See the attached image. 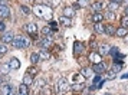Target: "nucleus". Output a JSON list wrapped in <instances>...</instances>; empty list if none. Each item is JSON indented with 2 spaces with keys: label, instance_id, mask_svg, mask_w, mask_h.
Segmentation results:
<instances>
[{
  "label": "nucleus",
  "instance_id": "f257e3e1",
  "mask_svg": "<svg viewBox=\"0 0 128 95\" xmlns=\"http://www.w3.org/2000/svg\"><path fill=\"white\" fill-rule=\"evenodd\" d=\"M33 13H35L38 18L43 19V20H52L53 13H52V7L46 6V4H36L33 7Z\"/></svg>",
  "mask_w": 128,
  "mask_h": 95
},
{
  "label": "nucleus",
  "instance_id": "f03ea898",
  "mask_svg": "<svg viewBox=\"0 0 128 95\" xmlns=\"http://www.w3.org/2000/svg\"><path fill=\"white\" fill-rule=\"evenodd\" d=\"M12 45L14 49H26V48H29L30 45V39L28 38V36H14V39H13Z\"/></svg>",
  "mask_w": 128,
  "mask_h": 95
},
{
  "label": "nucleus",
  "instance_id": "7ed1b4c3",
  "mask_svg": "<svg viewBox=\"0 0 128 95\" xmlns=\"http://www.w3.org/2000/svg\"><path fill=\"white\" fill-rule=\"evenodd\" d=\"M68 89H69V84L66 81V78H60L58 82V92L59 95H65L68 92Z\"/></svg>",
  "mask_w": 128,
  "mask_h": 95
},
{
  "label": "nucleus",
  "instance_id": "20e7f679",
  "mask_svg": "<svg viewBox=\"0 0 128 95\" xmlns=\"http://www.w3.org/2000/svg\"><path fill=\"white\" fill-rule=\"evenodd\" d=\"M110 55L115 59V62H116V60H122L124 58H125V55H124V54H120V49H118L116 46H111Z\"/></svg>",
  "mask_w": 128,
  "mask_h": 95
},
{
  "label": "nucleus",
  "instance_id": "39448f33",
  "mask_svg": "<svg viewBox=\"0 0 128 95\" xmlns=\"http://www.w3.org/2000/svg\"><path fill=\"white\" fill-rule=\"evenodd\" d=\"M39 45H40V48H43L45 50L46 49H49V48L53 45V39H52V35H49V36H45L43 39H42L40 42H39Z\"/></svg>",
  "mask_w": 128,
  "mask_h": 95
},
{
  "label": "nucleus",
  "instance_id": "423d86ee",
  "mask_svg": "<svg viewBox=\"0 0 128 95\" xmlns=\"http://www.w3.org/2000/svg\"><path fill=\"white\" fill-rule=\"evenodd\" d=\"M92 71H94V74H96V75H101V74H104V72L106 71V65H105L104 62H99V64H94Z\"/></svg>",
  "mask_w": 128,
  "mask_h": 95
},
{
  "label": "nucleus",
  "instance_id": "0eeeda50",
  "mask_svg": "<svg viewBox=\"0 0 128 95\" xmlns=\"http://www.w3.org/2000/svg\"><path fill=\"white\" fill-rule=\"evenodd\" d=\"M24 29H26V32H28L30 36H33V38L38 36V26H36V23H26Z\"/></svg>",
  "mask_w": 128,
  "mask_h": 95
},
{
  "label": "nucleus",
  "instance_id": "6e6552de",
  "mask_svg": "<svg viewBox=\"0 0 128 95\" xmlns=\"http://www.w3.org/2000/svg\"><path fill=\"white\" fill-rule=\"evenodd\" d=\"M110 50H111V46L108 43H101V45H98V54L101 55V56L110 55Z\"/></svg>",
  "mask_w": 128,
  "mask_h": 95
},
{
  "label": "nucleus",
  "instance_id": "1a4fd4ad",
  "mask_svg": "<svg viewBox=\"0 0 128 95\" xmlns=\"http://www.w3.org/2000/svg\"><path fill=\"white\" fill-rule=\"evenodd\" d=\"M13 39H14V35H13V32H4V33H3V36L0 38L2 43H6V45L12 43Z\"/></svg>",
  "mask_w": 128,
  "mask_h": 95
},
{
  "label": "nucleus",
  "instance_id": "9d476101",
  "mask_svg": "<svg viewBox=\"0 0 128 95\" xmlns=\"http://www.w3.org/2000/svg\"><path fill=\"white\" fill-rule=\"evenodd\" d=\"M10 18V9L7 4H0V19H9Z\"/></svg>",
  "mask_w": 128,
  "mask_h": 95
},
{
  "label": "nucleus",
  "instance_id": "9b49d317",
  "mask_svg": "<svg viewBox=\"0 0 128 95\" xmlns=\"http://www.w3.org/2000/svg\"><path fill=\"white\" fill-rule=\"evenodd\" d=\"M104 82H105V79H102L101 75H96L95 79H94V85L91 86V88H92V89H98V88H101V86L104 85Z\"/></svg>",
  "mask_w": 128,
  "mask_h": 95
},
{
  "label": "nucleus",
  "instance_id": "f8f14e48",
  "mask_svg": "<svg viewBox=\"0 0 128 95\" xmlns=\"http://www.w3.org/2000/svg\"><path fill=\"white\" fill-rule=\"evenodd\" d=\"M89 60H91L92 64H99V62H102V56H101L98 52H91V54H89Z\"/></svg>",
  "mask_w": 128,
  "mask_h": 95
},
{
  "label": "nucleus",
  "instance_id": "ddd939ff",
  "mask_svg": "<svg viewBox=\"0 0 128 95\" xmlns=\"http://www.w3.org/2000/svg\"><path fill=\"white\" fill-rule=\"evenodd\" d=\"M0 95H14V89L10 85H4L3 88L0 89Z\"/></svg>",
  "mask_w": 128,
  "mask_h": 95
},
{
  "label": "nucleus",
  "instance_id": "4468645a",
  "mask_svg": "<svg viewBox=\"0 0 128 95\" xmlns=\"http://www.w3.org/2000/svg\"><path fill=\"white\" fill-rule=\"evenodd\" d=\"M84 50H85V45L81 43V42H75V45H74V52H75V55L82 54Z\"/></svg>",
  "mask_w": 128,
  "mask_h": 95
},
{
  "label": "nucleus",
  "instance_id": "2eb2a0df",
  "mask_svg": "<svg viewBox=\"0 0 128 95\" xmlns=\"http://www.w3.org/2000/svg\"><path fill=\"white\" fill-rule=\"evenodd\" d=\"M9 68L10 69H19L20 68V60L18 58H12V59L9 60Z\"/></svg>",
  "mask_w": 128,
  "mask_h": 95
},
{
  "label": "nucleus",
  "instance_id": "dca6fc26",
  "mask_svg": "<svg viewBox=\"0 0 128 95\" xmlns=\"http://www.w3.org/2000/svg\"><path fill=\"white\" fill-rule=\"evenodd\" d=\"M32 85H33V89H35V91H39V92H40V89L45 86V81H43V79L33 81V84H32Z\"/></svg>",
  "mask_w": 128,
  "mask_h": 95
},
{
  "label": "nucleus",
  "instance_id": "f3484780",
  "mask_svg": "<svg viewBox=\"0 0 128 95\" xmlns=\"http://www.w3.org/2000/svg\"><path fill=\"white\" fill-rule=\"evenodd\" d=\"M102 19H104V14L101 12H95L92 14V22L94 23H101L102 22Z\"/></svg>",
  "mask_w": 128,
  "mask_h": 95
},
{
  "label": "nucleus",
  "instance_id": "a211bd4d",
  "mask_svg": "<svg viewBox=\"0 0 128 95\" xmlns=\"http://www.w3.org/2000/svg\"><path fill=\"white\" fill-rule=\"evenodd\" d=\"M81 75H84L85 78H92V75H94L92 68H82L81 69Z\"/></svg>",
  "mask_w": 128,
  "mask_h": 95
},
{
  "label": "nucleus",
  "instance_id": "6ab92c4d",
  "mask_svg": "<svg viewBox=\"0 0 128 95\" xmlns=\"http://www.w3.org/2000/svg\"><path fill=\"white\" fill-rule=\"evenodd\" d=\"M19 95H29V86L24 84H20L19 85Z\"/></svg>",
  "mask_w": 128,
  "mask_h": 95
},
{
  "label": "nucleus",
  "instance_id": "aec40b11",
  "mask_svg": "<svg viewBox=\"0 0 128 95\" xmlns=\"http://www.w3.org/2000/svg\"><path fill=\"white\" fill-rule=\"evenodd\" d=\"M127 33H128V30L125 29V28H121V26L115 30V36H116V38H124Z\"/></svg>",
  "mask_w": 128,
  "mask_h": 95
},
{
  "label": "nucleus",
  "instance_id": "412c9836",
  "mask_svg": "<svg viewBox=\"0 0 128 95\" xmlns=\"http://www.w3.org/2000/svg\"><path fill=\"white\" fill-rule=\"evenodd\" d=\"M23 84H24V85H28V86H30V85L33 84V76H32L30 74H24V76H23Z\"/></svg>",
  "mask_w": 128,
  "mask_h": 95
},
{
  "label": "nucleus",
  "instance_id": "4be33fe9",
  "mask_svg": "<svg viewBox=\"0 0 128 95\" xmlns=\"http://www.w3.org/2000/svg\"><path fill=\"white\" fill-rule=\"evenodd\" d=\"M59 22H60V24H64V26H70V24H72L70 18H66V16H64V14L59 18Z\"/></svg>",
  "mask_w": 128,
  "mask_h": 95
},
{
  "label": "nucleus",
  "instance_id": "5701e85b",
  "mask_svg": "<svg viewBox=\"0 0 128 95\" xmlns=\"http://www.w3.org/2000/svg\"><path fill=\"white\" fill-rule=\"evenodd\" d=\"M94 29H95V32L99 33V35L105 33V26L102 23H95V24H94Z\"/></svg>",
  "mask_w": 128,
  "mask_h": 95
},
{
  "label": "nucleus",
  "instance_id": "b1692460",
  "mask_svg": "<svg viewBox=\"0 0 128 95\" xmlns=\"http://www.w3.org/2000/svg\"><path fill=\"white\" fill-rule=\"evenodd\" d=\"M75 14V9L74 7H65L64 9V16H66V18H72Z\"/></svg>",
  "mask_w": 128,
  "mask_h": 95
},
{
  "label": "nucleus",
  "instance_id": "393cba45",
  "mask_svg": "<svg viewBox=\"0 0 128 95\" xmlns=\"http://www.w3.org/2000/svg\"><path fill=\"white\" fill-rule=\"evenodd\" d=\"M115 30L116 29L112 26V24H106V26H105V33L110 35V36H115Z\"/></svg>",
  "mask_w": 128,
  "mask_h": 95
},
{
  "label": "nucleus",
  "instance_id": "a878e982",
  "mask_svg": "<svg viewBox=\"0 0 128 95\" xmlns=\"http://www.w3.org/2000/svg\"><path fill=\"white\" fill-rule=\"evenodd\" d=\"M72 91H75V92H81V91H84L85 89V85L84 84H79V82H76V84H74L72 85Z\"/></svg>",
  "mask_w": 128,
  "mask_h": 95
},
{
  "label": "nucleus",
  "instance_id": "bb28decb",
  "mask_svg": "<svg viewBox=\"0 0 128 95\" xmlns=\"http://www.w3.org/2000/svg\"><path fill=\"white\" fill-rule=\"evenodd\" d=\"M39 58H40L42 60H48L49 58H50V54H49L48 50H45V49H43V50H40V52H39Z\"/></svg>",
  "mask_w": 128,
  "mask_h": 95
},
{
  "label": "nucleus",
  "instance_id": "cd10ccee",
  "mask_svg": "<svg viewBox=\"0 0 128 95\" xmlns=\"http://www.w3.org/2000/svg\"><path fill=\"white\" fill-rule=\"evenodd\" d=\"M102 2H95L92 4V9H94V12H101V9H102Z\"/></svg>",
  "mask_w": 128,
  "mask_h": 95
},
{
  "label": "nucleus",
  "instance_id": "c85d7f7f",
  "mask_svg": "<svg viewBox=\"0 0 128 95\" xmlns=\"http://www.w3.org/2000/svg\"><path fill=\"white\" fill-rule=\"evenodd\" d=\"M39 60H40V58H39V54H32V55H30V62H32L33 65H36Z\"/></svg>",
  "mask_w": 128,
  "mask_h": 95
},
{
  "label": "nucleus",
  "instance_id": "c756f323",
  "mask_svg": "<svg viewBox=\"0 0 128 95\" xmlns=\"http://www.w3.org/2000/svg\"><path fill=\"white\" fill-rule=\"evenodd\" d=\"M74 79H75V82L84 84V81H85V76H84V75H81V74H75V75H74Z\"/></svg>",
  "mask_w": 128,
  "mask_h": 95
},
{
  "label": "nucleus",
  "instance_id": "7c9ffc66",
  "mask_svg": "<svg viewBox=\"0 0 128 95\" xmlns=\"http://www.w3.org/2000/svg\"><path fill=\"white\" fill-rule=\"evenodd\" d=\"M121 69H122V64H116V62H114V64H112V71L115 72V74H118Z\"/></svg>",
  "mask_w": 128,
  "mask_h": 95
},
{
  "label": "nucleus",
  "instance_id": "2f4dec72",
  "mask_svg": "<svg viewBox=\"0 0 128 95\" xmlns=\"http://www.w3.org/2000/svg\"><path fill=\"white\" fill-rule=\"evenodd\" d=\"M120 7V4L118 3H114V2H110V4H108V10H111V12H115L116 9Z\"/></svg>",
  "mask_w": 128,
  "mask_h": 95
},
{
  "label": "nucleus",
  "instance_id": "473e14b6",
  "mask_svg": "<svg viewBox=\"0 0 128 95\" xmlns=\"http://www.w3.org/2000/svg\"><path fill=\"white\" fill-rule=\"evenodd\" d=\"M121 28L128 29V16H122L121 18Z\"/></svg>",
  "mask_w": 128,
  "mask_h": 95
},
{
  "label": "nucleus",
  "instance_id": "72a5a7b5",
  "mask_svg": "<svg viewBox=\"0 0 128 95\" xmlns=\"http://www.w3.org/2000/svg\"><path fill=\"white\" fill-rule=\"evenodd\" d=\"M40 94L42 95H52V91H50L49 86H43V88L40 89Z\"/></svg>",
  "mask_w": 128,
  "mask_h": 95
},
{
  "label": "nucleus",
  "instance_id": "f704fd0d",
  "mask_svg": "<svg viewBox=\"0 0 128 95\" xmlns=\"http://www.w3.org/2000/svg\"><path fill=\"white\" fill-rule=\"evenodd\" d=\"M42 35H45V36H49V35H52V29H50L49 26H45V28L42 29Z\"/></svg>",
  "mask_w": 128,
  "mask_h": 95
},
{
  "label": "nucleus",
  "instance_id": "c9c22d12",
  "mask_svg": "<svg viewBox=\"0 0 128 95\" xmlns=\"http://www.w3.org/2000/svg\"><path fill=\"white\" fill-rule=\"evenodd\" d=\"M105 19H108V20H114V18H115V14H114V12H111V10H108V12H105Z\"/></svg>",
  "mask_w": 128,
  "mask_h": 95
},
{
  "label": "nucleus",
  "instance_id": "e433bc0d",
  "mask_svg": "<svg viewBox=\"0 0 128 95\" xmlns=\"http://www.w3.org/2000/svg\"><path fill=\"white\" fill-rule=\"evenodd\" d=\"M76 3L79 4V7H88V4H89V0H78Z\"/></svg>",
  "mask_w": 128,
  "mask_h": 95
},
{
  "label": "nucleus",
  "instance_id": "4c0bfd02",
  "mask_svg": "<svg viewBox=\"0 0 128 95\" xmlns=\"http://www.w3.org/2000/svg\"><path fill=\"white\" fill-rule=\"evenodd\" d=\"M7 52V45L6 43H0V54H6Z\"/></svg>",
  "mask_w": 128,
  "mask_h": 95
},
{
  "label": "nucleus",
  "instance_id": "58836bf2",
  "mask_svg": "<svg viewBox=\"0 0 128 95\" xmlns=\"http://www.w3.org/2000/svg\"><path fill=\"white\" fill-rule=\"evenodd\" d=\"M20 10L23 12V14H30V9L29 7H26V6H23V4L20 6Z\"/></svg>",
  "mask_w": 128,
  "mask_h": 95
},
{
  "label": "nucleus",
  "instance_id": "ea45409f",
  "mask_svg": "<svg viewBox=\"0 0 128 95\" xmlns=\"http://www.w3.org/2000/svg\"><path fill=\"white\" fill-rule=\"evenodd\" d=\"M6 30V24L3 22V19H0V32H4Z\"/></svg>",
  "mask_w": 128,
  "mask_h": 95
},
{
  "label": "nucleus",
  "instance_id": "a19ab883",
  "mask_svg": "<svg viewBox=\"0 0 128 95\" xmlns=\"http://www.w3.org/2000/svg\"><path fill=\"white\" fill-rule=\"evenodd\" d=\"M60 4V0H52V3H50V7H58Z\"/></svg>",
  "mask_w": 128,
  "mask_h": 95
},
{
  "label": "nucleus",
  "instance_id": "79ce46f5",
  "mask_svg": "<svg viewBox=\"0 0 128 95\" xmlns=\"http://www.w3.org/2000/svg\"><path fill=\"white\" fill-rule=\"evenodd\" d=\"M49 28H50V29H56V22H55V20H50V22H49Z\"/></svg>",
  "mask_w": 128,
  "mask_h": 95
},
{
  "label": "nucleus",
  "instance_id": "37998d69",
  "mask_svg": "<svg viewBox=\"0 0 128 95\" xmlns=\"http://www.w3.org/2000/svg\"><path fill=\"white\" fill-rule=\"evenodd\" d=\"M28 74H30V75L33 76V75L36 74V68H29V69H28Z\"/></svg>",
  "mask_w": 128,
  "mask_h": 95
},
{
  "label": "nucleus",
  "instance_id": "c03bdc74",
  "mask_svg": "<svg viewBox=\"0 0 128 95\" xmlns=\"http://www.w3.org/2000/svg\"><path fill=\"white\" fill-rule=\"evenodd\" d=\"M115 75H116V74L112 71V72H108V75H106V76H108V79H112V78H115Z\"/></svg>",
  "mask_w": 128,
  "mask_h": 95
},
{
  "label": "nucleus",
  "instance_id": "a18cd8bd",
  "mask_svg": "<svg viewBox=\"0 0 128 95\" xmlns=\"http://www.w3.org/2000/svg\"><path fill=\"white\" fill-rule=\"evenodd\" d=\"M72 7H74V9H79V4H78V3H74V4H72Z\"/></svg>",
  "mask_w": 128,
  "mask_h": 95
},
{
  "label": "nucleus",
  "instance_id": "49530a36",
  "mask_svg": "<svg viewBox=\"0 0 128 95\" xmlns=\"http://www.w3.org/2000/svg\"><path fill=\"white\" fill-rule=\"evenodd\" d=\"M124 42H125V43H128V33L124 36Z\"/></svg>",
  "mask_w": 128,
  "mask_h": 95
},
{
  "label": "nucleus",
  "instance_id": "de8ad7c7",
  "mask_svg": "<svg viewBox=\"0 0 128 95\" xmlns=\"http://www.w3.org/2000/svg\"><path fill=\"white\" fill-rule=\"evenodd\" d=\"M111 2H114V3H118V4H120V3H121L122 0H111Z\"/></svg>",
  "mask_w": 128,
  "mask_h": 95
},
{
  "label": "nucleus",
  "instance_id": "09e8293b",
  "mask_svg": "<svg viewBox=\"0 0 128 95\" xmlns=\"http://www.w3.org/2000/svg\"><path fill=\"white\" fill-rule=\"evenodd\" d=\"M6 2L7 0H0V4H6Z\"/></svg>",
  "mask_w": 128,
  "mask_h": 95
},
{
  "label": "nucleus",
  "instance_id": "8fccbe9b",
  "mask_svg": "<svg viewBox=\"0 0 128 95\" xmlns=\"http://www.w3.org/2000/svg\"><path fill=\"white\" fill-rule=\"evenodd\" d=\"M124 12H125V16H128V7H125V10H124Z\"/></svg>",
  "mask_w": 128,
  "mask_h": 95
},
{
  "label": "nucleus",
  "instance_id": "3c124183",
  "mask_svg": "<svg viewBox=\"0 0 128 95\" xmlns=\"http://www.w3.org/2000/svg\"><path fill=\"white\" fill-rule=\"evenodd\" d=\"M122 78H128V72H127V74H124V75H122Z\"/></svg>",
  "mask_w": 128,
  "mask_h": 95
},
{
  "label": "nucleus",
  "instance_id": "603ef678",
  "mask_svg": "<svg viewBox=\"0 0 128 95\" xmlns=\"http://www.w3.org/2000/svg\"><path fill=\"white\" fill-rule=\"evenodd\" d=\"M2 84H3V79H2V78H0V85H2Z\"/></svg>",
  "mask_w": 128,
  "mask_h": 95
},
{
  "label": "nucleus",
  "instance_id": "864d4df0",
  "mask_svg": "<svg viewBox=\"0 0 128 95\" xmlns=\"http://www.w3.org/2000/svg\"><path fill=\"white\" fill-rule=\"evenodd\" d=\"M28 2H30V3H33V2H35V0H28Z\"/></svg>",
  "mask_w": 128,
  "mask_h": 95
},
{
  "label": "nucleus",
  "instance_id": "5fc2aeb1",
  "mask_svg": "<svg viewBox=\"0 0 128 95\" xmlns=\"http://www.w3.org/2000/svg\"><path fill=\"white\" fill-rule=\"evenodd\" d=\"M105 95H112V94H105Z\"/></svg>",
  "mask_w": 128,
  "mask_h": 95
}]
</instances>
